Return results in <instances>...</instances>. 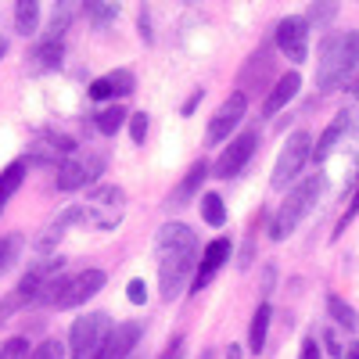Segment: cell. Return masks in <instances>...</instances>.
<instances>
[{
	"mask_svg": "<svg viewBox=\"0 0 359 359\" xmlns=\"http://www.w3.org/2000/svg\"><path fill=\"white\" fill-rule=\"evenodd\" d=\"M158 280H162V298H172L184 291L187 277L198 269V237L187 223H165L158 230Z\"/></svg>",
	"mask_w": 359,
	"mask_h": 359,
	"instance_id": "1",
	"label": "cell"
},
{
	"mask_svg": "<svg viewBox=\"0 0 359 359\" xmlns=\"http://www.w3.org/2000/svg\"><path fill=\"white\" fill-rule=\"evenodd\" d=\"M359 79V33H345V36H331L320 50V69H316V86L334 90L345 83Z\"/></svg>",
	"mask_w": 359,
	"mask_h": 359,
	"instance_id": "2",
	"label": "cell"
},
{
	"mask_svg": "<svg viewBox=\"0 0 359 359\" xmlns=\"http://www.w3.org/2000/svg\"><path fill=\"white\" fill-rule=\"evenodd\" d=\"M320 191H323V176H309V180H302V184H294V187H291V194H287V201L280 205V212L273 216L269 237H273V241H284V237H287L298 223H302V216L316 205Z\"/></svg>",
	"mask_w": 359,
	"mask_h": 359,
	"instance_id": "3",
	"label": "cell"
},
{
	"mask_svg": "<svg viewBox=\"0 0 359 359\" xmlns=\"http://www.w3.org/2000/svg\"><path fill=\"white\" fill-rule=\"evenodd\" d=\"M101 287H104V273H101V269H83V273H76V277L50 280L43 287V294H50L54 309H76V306L86 302V298H94Z\"/></svg>",
	"mask_w": 359,
	"mask_h": 359,
	"instance_id": "4",
	"label": "cell"
},
{
	"mask_svg": "<svg viewBox=\"0 0 359 359\" xmlns=\"http://www.w3.org/2000/svg\"><path fill=\"white\" fill-rule=\"evenodd\" d=\"M123 212H126V194L108 184V187L90 191L86 205H79V223H90L97 230H115L123 223Z\"/></svg>",
	"mask_w": 359,
	"mask_h": 359,
	"instance_id": "5",
	"label": "cell"
},
{
	"mask_svg": "<svg viewBox=\"0 0 359 359\" xmlns=\"http://www.w3.org/2000/svg\"><path fill=\"white\" fill-rule=\"evenodd\" d=\"M111 334V323L104 313H90V316H79L72 323V359H97L101 345L108 341Z\"/></svg>",
	"mask_w": 359,
	"mask_h": 359,
	"instance_id": "6",
	"label": "cell"
},
{
	"mask_svg": "<svg viewBox=\"0 0 359 359\" xmlns=\"http://www.w3.org/2000/svg\"><path fill=\"white\" fill-rule=\"evenodd\" d=\"M309 158H313V140H309V133H306V130L291 133L287 144H284V151H280V158H277V165H273V187L284 191L287 184H294V176L302 172V165H306Z\"/></svg>",
	"mask_w": 359,
	"mask_h": 359,
	"instance_id": "7",
	"label": "cell"
},
{
	"mask_svg": "<svg viewBox=\"0 0 359 359\" xmlns=\"http://www.w3.org/2000/svg\"><path fill=\"white\" fill-rule=\"evenodd\" d=\"M277 47H280V54L287 57L291 65H302L309 57V22L298 18V15L284 18L277 25Z\"/></svg>",
	"mask_w": 359,
	"mask_h": 359,
	"instance_id": "8",
	"label": "cell"
},
{
	"mask_svg": "<svg viewBox=\"0 0 359 359\" xmlns=\"http://www.w3.org/2000/svg\"><path fill=\"white\" fill-rule=\"evenodd\" d=\"M255 147H259V130H245L237 140H230V147L219 155L216 162V176L219 180H233L237 172H241L248 165V158L255 155Z\"/></svg>",
	"mask_w": 359,
	"mask_h": 359,
	"instance_id": "9",
	"label": "cell"
},
{
	"mask_svg": "<svg viewBox=\"0 0 359 359\" xmlns=\"http://www.w3.org/2000/svg\"><path fill=\"white\" fill-rule=\"evenodd\" d=\"M101 165H104V158H90V162H83V158H62V162L54 165V184H57V191H76V187L90 184V180H97Z\"/></svg>",
	"mask_w": 359,
	"mask_h": 359,
	"instance_id": "10",
	"label": "cell"
},
{
	"mask_svg": "<svg viewBox=\"0 0 359 359\" xmlns=\"http://www.w3.org/2000/svg\"><path fill=\"white\" fill-rule=\"evenodd\" d=\"M245 108H248V97L245 94H230L216 115H212V123H208V144H223L230 137V130H237V123L245 118Z\"/></svg>",
	"mask_w": 359,
	"mask_h": 359,
	"instance_id": "11",
	"label": "cell"
},
{
	"mask_svg": "<svg viewBox=\"0 0 359 359\" xmlns=\"http://www.w3.org/2000/svg\"><path fill=\"white\" fill-rule=\"evenodd\" d=\"M226 259H230V241H226V237H216L212 245H205L201 262H198V269H194V280H191V291H201L208 280L216 277V269H219Z\"/></svg>",
	"mask_w": 359,
	"mask_h": 359,
	"instance_id": "12",
	"label": "cell"
},
{
	"mask_svg": "<svg viewBox=\"0 0 359 359\" xmlns=\"http://www.w3.org/2000/svg\"><path fill=\"white\" fill-rule=\"evenodd\" d=\"M137 341H140V323H115L108 341L97 352V359H126L137 348Z\"/></svg>",
	"mask_w": 359,
	"mask_h": 359,
	"instance_id": "13",
	"label": "cell"
},
{
	"mask_svg": "<svg viewBox=\"0 0 359 359\" xmlns=\"http://www.w3.org/2000/svg\"><path fill=\"white\" fill-rule=\"evenodd\" d=\"M298 90H302V76H298V72H287V76H280V79H277V86L269 90V97H266L262 111H266V115H277V111H280L287 101H294V94H298Z\"/></svg>",
	"mask_w": 359,
	"mask_h": 359,
	"instance_id": "14",
	"label": "cell"
},
{
	"mask_svg": "<svg viewBox=\"0 0 359 359\" xmlns=\"http://www.w3.org/2000/svg\"><path fill=\"white\" fill-rule=\"evenodd\" d=\"M208 176V162L201 158V162H194L191 169H187V176L180 180V187L172 191V198H169V205H187L194 194H198V187H201V180Z\"/></svg>",
	"mask_w": 359,
	"mask_h": 359,
	"instance_id": "15",
	"label": "cell"
},
{
	"mask_svg": "<svg viewBox=\"0 0 359 359\" xmlns=\"http://www.w3.org/2000/svg\"><path fill=\"white\" fill-rule=\"evenodd\" d=\"M79 11V0H54V15H50V29H47V36L50 40H62L65 36V29L72 25Z\"/></svg>",
	"mask_w": 359,
	"mask_h": 359,
	"instance_id": "16",
	"label": "cell"
},
{
	"mask_svg": "<svg viewBox=\"0 0 359 359\" xmlns=\"http://www.w3.org/2000/svg\"><path fill=\"white\" fill-rule=\"evenodd\" d=\"M40 25V0H15V29L18 36H33Z\"/></svg>",
	"mask_w": 359,
	"mask_h": 359,
	"instance_id": "17",
	"label": "cell"
},
{
	"mask_svg": "<svg viewBox=\"0 0 359 359\" xmlns=\"http://www.w3.org/2000/svg\"><path fill=\"white\" fill-rule=\"evenodd\" d=\"M345 130H348V111H341V115L334 118V123L327 126V133H323V137L316 140V147H313V158H316V162H323L327 155L334 151V144L341 140V133H345Z\"/></svg>",
	"mask_w": 359,
	"mask_h": 359,
	"instance_id": "18",
	"label": "cell"
},
{
	"mask_svg": "<svg viewBox=\"0 0 359 359\" xmlns=\"http://www.w3.org/2000/svg\"><path fill=\"white\" fill-rule=\"evenodd\" d=\"M269 320H273V309H269V302H262L252 316V331H248V348L259 355L266 348V334H269Z\"/></svg>",
	"mask_w": 359,
	"mask_h": 359,
	"instance_id": "19",
	"label": "cell"
},
{
	"mask_svg": "<svg viewBox=\"0 0 359 359\" xmlns=\"http://www.w3.org/2000/svg\"><path fill=\"white\" fill-rule=\"evenodd\" d=\"M22 180H25V158H15L4 172H0V212H4V205L11 201V194L22 187Z\"/></svg>",
	"mask_w": 359,
	"mask_h": 359,
	"instance_id": "20",
	"label": "cell"
},
{
	"mask_svg": "<svg viewBox=\"0 0 359 359\" xmlns=\"http://www.w3.org/2000/svg\"><path fill=\"white\" fill-rule=\"evenodd\" d=\"M327 313H331V320L338 327H345V331H359V313L348 302H341L338 294H327Z\"/></svg>",
	"mask_w": 359,
	"mask_h": 359,
	"instance_id": "21",
	"label": "cell"
},
{
	"mask_svg": "<svg viewBox=\"0 0 359 359\" xmlns=\"http://www.w3.org/2000/svg\"><path fill=\"white\" fill-rule=\"evenodd\" d=\"M201 219H205L208 226H223V223H226V208H223V198H219L216 191H208V194L201 198Z\"/></svg>",
	"mask_w": 359,
	"mask_h": 359,
	"instance_id": "22",
	"label": "cell"
},
{
	"mask_svg": "<svg viewBox=\"0 0 359 359\" xmlns=\"http://www.w3.org/2000/svg\"><path fill=\"white\" fill-rule=\"evenodd\" d=\"M22 255V233H8V237H0V277L8 273V269L18 262Z\"/></svg>",
	"mask_w": 359,
	"mask_h": 359,
	"instance_id": "23",
	"label": "cell"
},
{
	"mask_svg": "<svg viewBox=\"0 0 359 359\" xmlns=\"http://www.w3.org/2000/svg\"><path fill=\"white\" fill-rule=\"evenodd\" d=\"M123 123H126V111L118 108V104H111V108L97 111V130H101L104 137H115L118 130H123Z\"/></svg>",
	"mask_w": 359,
	"mask_h": 359,
	"instance_id": "24",
	"label": "cell"
},
{
	"mask_svg": "<svg viewBox=\"0 0 359 359\" xmlns=\"http://www.w3.org/2000/svg\"><path fill=\"white\" fill-rule=\"evenodd\" d=\"M36 57H40V65L43 69H54V65H62V40H43L40 47H36Z\"/></svg>",
	"mask_w": 359,
	"mask_h": 359,
	"instance_id": "25",
	"label": "cell"
},
{
	"mask_svg": "<svg viewBox=\"0 0 359 359\" xmlns=\"http://www.w3.org/2000/svg\"><path fill=\"white\" fill-rule=\"evenodd\" d=\"M29 355H33L29 338H8L4 345H0V359H29Z\"/></svg>",
	"mask_w": 359,
	"mask_h": 359,
	"instance_id": "26",
	"label": "cell"
},
{
	"mask_svg": "<svg viewBox=\"0 0 359 359\" xmlns=\"http://www.w3.org/2000/svg\"><path fill=\"white\" fill-rule=\"evenodd\" d=\"M108 83H111V97H130L133 94V72H126V69L108 72Z\"/></svg>",
	"mask_w": 359,
	"mask_h": 359,
	"instance_id": "27",
	"label": "cell"
},
{
	"mask_svg": "<svg viewBox=\"0 0 359 359\" xmlns=\"http://www.w3.org/2000/svg\"><path fill=\"white\" fill-rule=\"evenodd\" d=\"M29 359H65V345L57 341V338H47L40 348H33V355Z\"/></svg>",
	"mask_w": 359,
	"mask_h": 359,
	"instance_id": "28",
	"label": "cell"
},
{
	"mask_svg": "<svg viewBox=\"0 0 359 359\" xmlns=\"http://www.w3.org/2000/svg\"><path fill=\"white\" fill-rule=\"evenodd\" d=\"M327 18H334V0H316L306 22H316V25H323Z\"/></svg>",
	"mask_w": 359,
	"mask_h": 359,
	"instance_id": "29",
	"label": "cell"
},
{
	"mask_svg": "<svg viewBox=\"0 0 359 359\" xmlns=\"http://www.w3.org/2000/svg\"><path fill=\"white\" fill-rule=\"evenodd\" d=\"M130 137H133V144H144V137H147V115L144 111L130 115Z\"/></svg>",
	"mask_w": 359,
	"mask_h": 359,
	"instance_id": "30",
	"label": "cell"
},
{
	"mask_svg": "<svg viewBox=\"0 0 359 359\" xmlns=\"http://www.w3.org/2000/svg\"><path fill=\"white\" fill-rule=\"evenodd\" d=\"M126 298H130L133 306H144V302H147V284H144L140 277H133V280L126 284Z\"/></svg>",
	"mask_w": 359,
	"mask_h": 359,
	"instance_id": "31",
	"label": "cell"
},
{
	"mask_svg": "<svg viewBox=\"0 0 359 359\" xmlns=\"http://www.w3.org/2000/svg\"><path fill=\"white\" fill-rule=\"evenodd\" d=\"M18 309H22V298L11 291V294L4 298V302H0V323H8V316H11V313H18Z\"/></svg>",
	"mask_w": 359,
	"mask_h": 359,
	"instance_id": "32",
	"label": "cell"
},
{
	"mask_svg": "<svg viewBox=\"0 0 359 359\" xmlns=\"http://www.w3.org/2000/svg\"><path fill=\"white\" fill-rule=\"evenodd\" d=\"M355 216H359V187H355V194H352V205H348V212H345V216H341V223H338V233H341V230H345V226H348V223H352Z\"/></svg>",
	"mask_w": 359,
	"mask_h": 359,
	"instance_id": "33",
	"label": "cell"
},
{
	"mask_svg": "<svg viewBox=\"0 0 359 359\" xmlns=\"http://www.w3.org/2000/svg\"><path fill=\"white\" fill-rule=\"evenodd\" d=\"M298 359H320V341H316V338H306V341H302V352H298Z\"/></svg>",
	"mask_w": 359,
	"mask_h": 359,
	"instance_id": "34",
	"label": "cell"
},
{
	"mask_svg": "<svg viewBox=\"0 0 359 359\" xmlns=\"http://www.w3.org/2000/svg\"><path fill=\"white\" fill-rule=\"evenodd\" d=\"M323 345H327V348H331V355H338V359L345 355V348L338 345V338H334V331H327V334H323Z\"/></svg>",
	"mask_w": 359,
	"mask_h": 359,
	"instance_id": "35",
	"label": "cell"
},
{
	"mask_svg": "<svg viewBox=\"0 0 359 359\" xmlns=\"http://www.w3.org/2000/svg\"><path fill=\"white\" fill-rule=\"evenodd\" d=\"M341 359H359V341H352L348 348H345V355Z\"/></svg>",
	"mask_w": 359,
	"mask_h": 359,
	"instance_id": "36",
	"label": "cell"
},
{
	"mask_svg": "<svg viewBox=\"0 0 359 359\" xmlns=\"http://www.w3.org/2000/svg\"><path fill=\"white\" fill-rule=\"evenodd\" d=\"M198 101H201V90H198V94H194V97H191V101H187V104H184V111H187V115H191V111H194V104H198Z\"/></svg>",
	"mask_w": 359,
	"mask_h": 359,
	"instance_id": "37",
	"label": "cell"
},
{
	"mask_svg": "<svg viewBox=\"0 0 359 359\" xmlns=\"http://www.w3.org/2000/svg\"><path fill=\"white\" fill-rule=\"evenodd\" d=\"M226 359H241V348H237V345H230V348H226Z\"/></svg>",
	"mask_w": 359,
	"mask_h": 359,
	"instance_id": "38",
	"label": "cell"
},
{
	"mask_svg": "<svg viewBox=\"0 0 359 359\" xmlns=\"http://www.w3.org/2000/svg\"><path fill=\"white\" fill-rule=\"evenodd\" d=\"M4 50H8V43H4V40H0V57H4Z\"/></svg>",
	"mask_w": 359,
	"mask_h": 359,
	"instance_id": "39",
	"label": "cell"
},
{
	"mask_svg": "<svg viewBox=\"0 0 359 359\" xmlns=\"http://www.w3.org/2000/svg\"><path fill=\"white\" fill-rule=\"evenodd\" d=\"M355 86H359V79H355Z\"/></svg>",
	"mask_w": 359,
	"mask_h": 359,
	"instance_id": "40",
	"label": "cell"
}]
</instances>
